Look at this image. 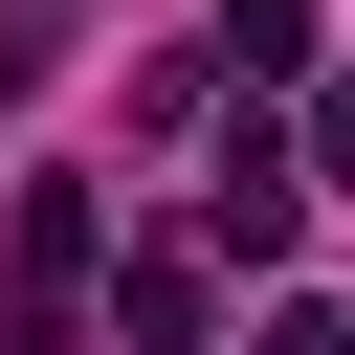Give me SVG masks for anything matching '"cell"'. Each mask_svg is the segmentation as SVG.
<instances>
[{
  "mask_svg": "<svg viewBox=\"0 0 355 355\" xmlns=\"http://www.w3.org/2000/svg\"><path fill=\"white\" fill-rule=\"evenodd\" d=\"M288 222H311L288 133H222V200H200V266H288Z\"/></svg>",
  "mask_w": 355,
  "mask_h": 355,
  "instance_id": "cell-2",
  "label": "cell"
},
{
  "mask_svg": "<svg viewBox=\"0 0 355 355\" xmlns=\"http://www.w3.org/2000/svg\"><path fill=\"white\" fill-rule=\"evenodd\" d=\"M111 333H133V355H222V266H200L178 222H155V244H111Z\"/></svg>",
  "mask_w": 355,
  "mask_h": 355,
  "instance_id": "cell-1",
  "label": "cell"
},
{
  "mask_svg": "<svg viewBox=\"0 0 355 355\" xmlns=\"http://www.w3.org/2000/svg\"><path fill=\"white\" fill-rule=\"evenodd\" d=\"M67 266H111V222H89V178H22V288H67Z\"/></svg>",
  "mask_w": 355,
  "mask_h": 355,
  "instance_id": "cell-3",
  "label": "cell"
},
{
  "mask_svg": "<svg viewBox=\"0 0 355 355\" xmlns=\"http://www.w3.org/2000/svg\"><path fill=\"white\" fill-rule=\"evenodd\" d=\"M222 67L266 89V67H311V0H222Z\"/></svg>",
  "mask_w": 355,
  "mask_h": 355,
  "instance_id": "cell-4",
  "label": "cell"
},
{
  "mask_svg": "<svg viewBox=\"0 0 355 355\" xmlns=\"http://www.w3.org/2000/svg\"><path fill=\"white\" fill-rule=\"evenodd\" d=\"M244 355H355V311H266V333H244Z\"/></svg>",
  "mask_w": 355,
  "mask_h": 355,
  "instance_id": "cell-6",
  "label": "cell"
},
{
  "mask_svg": "<svg viewBox=\"0 0 355 355\" xmlns=\"http://www.w3.org/2000/svg\"><path fill=\"white\" fill-rule=\"evenodd\" d=\"M288 178H355V67L311 89V155H288Z\"/></svg>",
  "mask_w": 355,
  "mask_h": 355,
  "instance_id": "cell-5",
  "label": "cell"
}]
</instances>
